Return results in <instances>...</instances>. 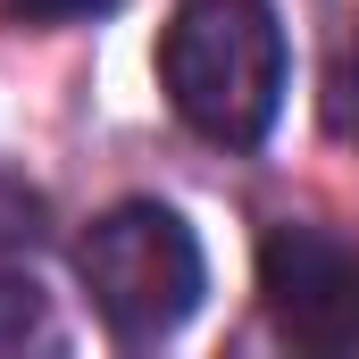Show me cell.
I'll use <instances>...</instances> for the list:
<instances>
[{
	"mask_svg": "<svg viewBox=\"0 0 359 359\" xmlns=\"http://www.w3.org/2000/svg\"><path fill=\"white\" fill-rule=\"evenodd\" d=\"M284 76H292V50L268 0H184L159 34V84L176 117L226 151L268 142Z\"/></svg>",
	"mask_w": 359,
	"mask_h": 359,
	"instance_id": "1",
	"label": "cell"
},
{
	"mask_svg": "<svg viewBox=\"0 0 359 359\" xmlns=\"http://www.w3.org/2000/svg\"><path fill=\"white\" fill-rule=\"evenodd\" d=\"M76 284L117 343H159L201 309L209 259L168 201H117L76 234Z\"/></svg>",
	"mask_w": 359,
	"mask_h": 359,
	"instance_id": "2",
	"label": "cell"
},
{
	"mask_svg": "<svg viewBox=\"0 0 359 359\" xmlns=\"http://www.w3.org/2000/svg\"><path fill=\"white\" fill-rule=\"evenodd\" d=\"M259 284H268L276 326L309 351H359V259L309 226H276L259 243Z\"/></svg>",
	"mask_w": 359,
	"mask_h": 359,
	"instance_id": "3",
	"label": "cell"
},
{
	"mask_svg": "<svg viewBox=\"0 0 359 359\" xmlns=\"http://www.w3.org/2000/svg\"><path fill=\"white\" fill-rule=\"evenodd\" d=\"M59 343V318H50V292L34 276H0V359L50 351Z\"/></svg>",
	"mask_w": 359,
	"mask_h": 359,
	"instance_id": "4",
	"label": "cell"
},
{
	"mask_svg": "<svg viewBox=\"0 0 359 359\" xmlns=\"http://www.w3.org/2000/svg\"><path fill=\"white\" fill-rule=\"evenodd\" d=\"M343 92H359V50H351V76H343Z\"/></svg>",
	"mask_w": 359,
	"mask_h": 359,
	"instance_id": "5",
	"label": "cell"
}]
</instances>
